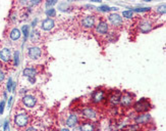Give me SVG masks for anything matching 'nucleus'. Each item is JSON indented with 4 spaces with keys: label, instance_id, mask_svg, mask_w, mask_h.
<instances>
[{
    "label": "nucleus",
    "instance_id": "1",
    "mask_svg": "<svg viewBox=\"0 0 166 131\" xmlns=\"http://www.w3.org/2000/svg\"><path fill=\"white\" fill-rule=\"evenodd\" d=\"M109 31V25L105 20H101L97 25H95V33L99 36H106Z\"/></svg>",
    "mask_w": 166,
    "mask_h": 131
},
{
    "label": "nucleus",
    "instance_id": "2",
    "mask_svg": "<svg viewBox=\"0 0 166 131\" xmlns=\"http://www.w3.org/2000/svg\"><path fill=\"white\" fill-rule=\"evenodd\" d=\"M133 109H135L136 112L144 113V112H147L151 109V105H150V101L147 100V98H142L141 100L136 101V103H135Z\"/></svg>",
    "mask_w": 166,
    "mask_h": 131
},
{
    "label": "nucleus",
    "instance_id": "3",
    "mask_svg": "<svg viewBox=\"0 0 166 131\" xmlns=\"http://www.w3.org/2000/svg\"><path fill=\"white\" fill-rule=\"evenodd\" d=\"M139 31L141 33L145 34V33H148L153 29V23L150 18H142L141 22L139 23Z\"/></svg>",
    "mask_w": 166,
    "mask_h": 131
},
{
    "label": "nucleus",
    "instance_id": "4",
    "mask_svg": "<svg viewBox=\"0 0 166 131\" xmlns=\"http://www.w3.org/2000/svg\"><path fill=\"white\" fill-rule=\"evenodd\" d=\"M108 21L115 29H121L122 26H124V20L117 13H111L108 17Z\"/></svg>",
    "mask_w": 166,
    "mask_h": 131
},
{
    "label": "nucleus",
    "instance_id": "5",
    "mask_svg": "<svg viewBox=\"0 0 166 131\" xmlns=\"http://www.w3.org/2000/svg\"><path fill=\"white\" fill-rule=\"evenodd\" d=\"M14 124L17 127L23 128L29 124V116L27 114H18L14 117Z\"/></svg>",
    "mask_w": 166,
    "mask_h": 131
},
{
    "label": "nucleus",
    "instance_id": "6",
    "mask_svg": "<svg viewBox=\"0 0 166 131\" xmlns=\"http://www.w3.org/2000/svg\"><path fill=\"white\" fill-rule=\"evenodd\" d=\"M119 103L122 106H130L133 103V94L130 92H124L121 93Z\"/></svg>",
    "mask_w": 166,
    "mask_h": 131
},
{
    "label": "nucleus",
    "instance_id": "7",
    "mask_svg": "<svg viewBox=\"0 0 166 131\" xmlns=\"http://www.w3.org/2000/svg\"><path fill=\"white\" fill-rule=\"evenodd\" d=\"M21 103H23V105L27 106V108H35L37 105V98L36 96L32 95V94H27L23 96V98H21Z\"/></svg>",
    "mask_w": 166,
    "mask_h": 131
},
{
    "label": "nucleus",
    "instance_id": "8",
    "mask_svg": "<svg viewBox=\"0 0 166 131\" xmlns=\"http://www.w3.org/2000/svg\"><path fill=\"white\" fill-rule=\"evenodd\" d=\"M96 25V18L94 15H87L81 21V26L87 29H93Z\"/></svg>",
    "mask_w": 166,
    "mask_h": 131
},
{
    "label": "nucleus",
    "instance_id": "9",
    "mask_svg": "<svg viewBox=\"0 0 166 131\" xmlns=\"http://www.w3.org/2000/svg\"><path fill=\"white\" fill-rule=\"evenodd\" d=\"M91 98H92V101L94 103H101L106 98V93L103 90H95L92 93Z\"/></svg>",
    "mask_w": 166,
    "mask_h": 131
},
{
    "label": "nucleus",
    "instance_id": "10",
    "mask_svg": "<svg viewBox=\"0 0 166 131\" xmlns=\"http://www.w3.org/2000/svg\"><path fill=\"white\" fill-rule=\"evenodd\" d=\"M28 55L31 60H39L42 55V49L38 46H32L29 48Z\"/></svg>",
    "mask_w": 166,
    "mask_h": 131
},
{
    "label": "nucleus",
    "instance_id": "11",
    "mask_svg": "<svg viewBox=\"0 0 166 131\" xmlns=\"http://www.w3.org/2000/svg\"><path fill=\"white\" fill-rule=\"evenodd\" d=\"M82 114L84 115L85 118L90 119V120H95L98 116L97 112H96L93 108H91V106H86V108L83 109Z\"/></svg>",
    "mask_w": 166,
    "mask_h": 131
},
{
    "label": "nucleus",
    "instance_id": "12",
    "mask_svg": "<svg viewBox=\"0 0 166 131\" xmlns=\"http://www.w3.org/2000/svg\"><path fill=\"white\" fill-rule=\"evenodd\" d=\"M55 27V23L53 21V18H45L41 24V28L44 31H50Z\"/></svg>",
    "mask_w": 166,
    "mask_h": 131
},
{
    "label": "nucleus",
    "instance_id": "13",
    "mask_svg": "<svg viewBox=\"0 0 166 131\" xmlns=\"http://www.w3.org/2000/svg\"><path fill=\"white\" fill-rule=\"evenodd\" d=\"M0 60L4 63H8L11 61V51L9 48H3L0 51Z\"/></svg>",
    "mask_w": 166,
    "mask_h": 131
},
{
    "label": "nucleus",
    "instance_id": "14",
    "mask_svg": "<svg viewBox=\"0 0 166 131\" xmlns=\"http://www.w3.org/2000/svg\"><path fill=\"white\" fill-rule=\"evenodd\" d=\"M120 96H121V92L118 91V90H114L109 94V101L112 105H117L120 100Z\"/></svg>",
    "mask_w": 166,
    "mask_h": 131
},
{
    "label": "nucleus",
    "instance_id": "15",
    "mask_svg": "<svg viewBox=\"0 0 166 131\" xmlns=\"http://www.w3.org/2000/svg\"><path fill=\"white\" fill-rule=\"evenodd\" d=\"M150 119H151V116L149 114H142L136 117L135 121L136 124H146L150 121Z\"/></svg>",
    "mask_w": 166,
    "mask_h": 131
},
{
    "label": "nucleus",
    "instance_id": "16",
    "mask_svg": "<svg viewBox=\"0 0 166 131\" xmlns=\"http://www.w3.org/2000/svg\"><path fill=\"white\" fill-rule=\"evenodd\" d=\"M23 74L25 77L29 78L30 81H33V78L37 75V70L34 68H27L23 71Z\"/></svg>",
    "mask_w": 166,
    "mask_h": 131
},
{
    "label": "nucleus",
    "instance_id": "17",
    "mask_svg": "<svg viewBox=\"0 0 166 131\" xmlns=\"http://www.w3.org/2000/svg\"><path fill=\"white\" fill-rule=\"evenodd\" d=\"M77 123H79V118H77V116L74 114L69 115L67 120H66V125H67L68 127H76Z\"/></svg>",
    "mask_w": 166,
    "mask_h": 131
},
{
    "label": "nucleus",
    "instance_id": "18",
    "mask_svg": "<svg viewBox=\"0 0 166 131\" xmlns=\"http://www.w3.org/2000/svg\"><path fill=\"white\" fill-rule=\"evenodd\" d=\"M80 128H81L82 131H94V129H95V125L91 122H84L81 124Z\"/></svg>",
    "mask_w": 166,
    "mask_h": 131
},
{
    "label": "nucleus",
    "instance_id": "19",
    "mask_svg": "<svg viewBox=\"0 0 166 131\" xmlns=\"http://www.w3.org/2000/svg\"><path fill=\"white\" fill-rule=\"evenodd\" d=\"M9 36H10V38H11V40H18L20 38L21 33L17 28H13L12 30L10 31Z\"/></svg>",
    "mask_w": 166,
    "mask_h": 131
},
{
    "label": "nucleus",
    "instance_id": "20",
    "mask_svg": "<svg viewBox=\"0 0 166 131\" xmlns=\"http://www.w3.org/2000/svg\"><path fill=\"white\" fill-rule=\"evenodd\" d=\"M46 15L47 17H49V18H54L56 15V10L54 8H48L46 10Z\"/></svg>",
    "mask_w": 166,
    "mask_h": 131
},
{
    "label": "nucleus",
    "instance_id": "21",
    "mask_svg": "<svg viewBox=\"0 0 166 131\" xmlns=\"http://www.w3.org/2000/svg\"><path fill=\"white\" fill-rule=\"evenodd\" d=\"M133 10H124V12H122V15H124V18H133Z\"/></svg>",
    "mask_w": 166,
    "mask_h": 131
},
{
    "label": "nucleus",
    "instance_id": "22",
    "mask_svg": "<svg viewBox=\"0 0 166 131\" xmlns=\"http://www.w3.org/2000/svg\"><path fill=\"white\" fill-rule=\"evenodd\" d=\"M165 8H166L165 4L160 5V6H158V7H157L156 12H157V13H160V15H163V13H165Z\"/></svg>",
    "mask_w": 166,
    "mask_h": 131
},
{
    "label": "nucleus",
    "instance_id": "23",
    "mask_svg": "<svg viewBox=\"0 0 166 131\" xmlns=\"http://www.w3.org/2000/svg\"><path fill=\"white\" fill-rule=\"evenodd\" d=\"M99 9H101V10H103V11H109V10H116L117 8H110L109 6H107V5H102V6H100L99 7Z\"/></svg>",
    "mask_w": 166,
    "mask_h": 131
},
{
    "label": "nucleus",
    "instance_id": "24",
    "mask_svg": "<svg viewBox=\"0 0 166 131\" xmlns=\"http://www.w3.org/2000/svg\"><path fill=\"white\" fill-rule=\"evenodd\" d=\"M23 35H25V37L27 38L29 35V26H23Z\"/></svg>",
    "mask_w": 166,
    "mask_h": 131
},
{
    "label": "nucleus",
    "instance_id": "25",
    "mask_svg": "<svg viewBox=\"0 0 166 131\" xmlns=\"http://www.w3.org/2000/svg\"><path fill=\"white\" fill-rule=\"evenodd\" d=\"M4 78H5V74H4V72L0 69V83L1 82H3V80H4Z\"/></svg>",
    "mask_w": 166,
    "mask_h": 131
},
{
    "label": "nucleus",
    "instance_id": "26",
    "mask_svg": "<svg viewBox=\"0 0 166 131\" xmlns=\"http://www.w3.org/2000/svg\"><path fill=\"white\" fill-rule=\"evenodd\" d=\"M57 3V1H55V0H52V1H47L46 2V6L49 7V6H52V5H55Z\"/></svg>",
    "mask_w": 166,
    "mask_h": 131
},
{
    "label": "nucleus",
    "instance_id": "27",
    "mask_svg": "<svg viewBox=\"0 0 166 131\" xmlns=\"http://www.w3.org/2000/svg\"><path fill=\"white\" fill-rule=\"evenodd\" d=\"M4 105H5V101L2 100L1 103H0V114L3 113V110H4Z\"/></svg>",
    "mask_w": 166,
    "mask_h": 131
},
{
    "label": "nucleus",
    "instance_id": "28",
    "mask_svg": "<svg viewBox=\"0 0 166 131\" xmlns=\"http://www.w3.org/2000/svg\"><path fill=\"white\" fill-rule=\"evenodd\" d=\"M11 85H12V80L11 78H9L8 84H7V89H8V91H11Z\"/></svg>",
    "mask_w": 166,
    "mask_h": 131
},
{
    "label": "nucleus",
    "instance_id": "29",
    "mask_svg": "<svg viewBox=\"0 0 166 131\" xmlns=\"http://www.w3.org/2000/svg\"><path fill=\"white\" fill-rule=\"evenodd\" d=\"M150 8H147V7H145V8H136L135 11L136 12H141V11H148Z\"/></svg>",
    "mask_w": 166,
    "mask_h": 131
},
{
    "label": "nucleus",
    "instance_id": "30",
    "mask_svg": "<svg viewBox=\"0 0 166 131\" xmlns=\"http://www.w3.org/2000/svg\"><path fill=\"white\" fill-rule=\"evenodd\" d=\"M4 131H9V122L6 121L4 123Z\"/></svg>",
    "mask_w": 166,
    "mask_h": 131
},
{
    "label": "nucleus",
    "instance_id": "31",
    "mask_svg": "<svg viewBox=\"0 0 166 131\" xmlns=\"http://www.w3.org/2000/svg\"><path fill=\"white\" fill-rule=\"evenodd\" d=\"M14 61H15V65L18 64V51H15L14 53Z\"/></svg>",
    "mask_w": 166,
    "mask_h": 131
},
{
    "label": "nucleus",
    "instance_id": "32",
    "mask_svg": "<svg viewBox=\"0 0 166 131\" xmlns=\"http://www.w3.org/2000/svg\"><path fill=\"white\" fill-rule=\"evenodd\" d=\"M26 131H38V130H37L35 127H28L26 129Z\"/></svg>",
    "mask_w": 166,
    "mask_h": 131
},
{
    "label": "nucleus",
    "instance_id": "33",
    "mask_svg": "<svg viewBox=\"0 0 166 131\" xmlns=\"http://www.w3.org/2000/svg\"><path fill=\"white\" fill-rule=\"evenodd\" d=\"M74 131H82L80 127H74Z\"/></svg>",
    "mask_w": 166,
    "mask_h": 131
},
{
    "label": "nucleus",
    "instance_id": "34",
    "mask_svg": "<svg viewBox=\"0 0 166 131\" xmlns=\"http://www.w3.org/2000/svg\"><path fill=\"white\" fill-rule=\"evenodd\" d=\"M60 131H69V129H67V128H62Z\"/></svg>",
    "mask_w": 166,
    "mask_h": 131
},
{
    "label": "nucleus",
    "instance_id": "35",
    "mask_svg": "<svg viewBox=\"0 0 166 131\" xmlns=\"http://www.w3.org/2000/svg\"><path fill=\"white\" fill-rule=\"evenodd\" d=\"M49 131H55V130H49Z\"/></svg>",
    "mask_w": 166,
    "mask_h": 131
}]
</instances>
